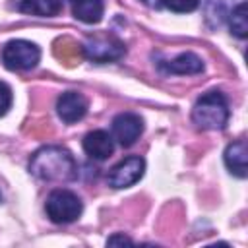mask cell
<instances>
[{"mask_svg":"<svg viewBox=\"0 0 248 248\" xmlns=\"http://www.w3.org/2000/svg\"><path fill=\"white\" fill-rule=\"evenodd\" d=\"M72 12L76 19L93 25L103 19L105 4L103 0H72Z\"/></svg>","mask_w":248,"mask_h":248,"instance_id":"obj_12","label":"cell"},{"mask_svg":"<svg viewBox=\"0 0 248 248\" xmlns=\"http://www.w3.org/2000/svg\"><path fill=\"white\" fill-rule=\"evenodd\" d=\"M223 159H225V165H227V169H229L231 174H234L238 178H246V174H248L246 172L248 170V167H246L248 147H246V141L244 140H236V141L229 143L227 149H225Z\"/></svg>","mask_w":248,"mask_h":248,"instance_id":"obj_10","label":"cell"},{"mask_svg":"<svg viewBox=\"0 0 248 248\" xmlns=\"http://www.w3.org/2000/svg\"><path fill=\"white\" fill-rule=\"evenodd\" d=\"M192 120L202 130H223L229 122V103L221 91H209L202 95L194 108Z\"/></svg>","mask_w":248,"mask_h":248,"instance_id":"obj_2","label":"cell"},{"mask_svg":"<svg viewBox=\"0 0 248 248\" xmlns=\"http://www.w3.org/2000/svg\"><path fill=\"white\" fill-rule=\"evenodd\" d=\"M39 60H41V48L31 41L16 39L6 43L2 50V62L10 70H31L39 64Z\"/></svg>","mask_w":248,"mask_h":248,"instance_id":"obj_4","label":"cell"},{"mask_svg":"<svg viewBox=\"0 0 248 248\" xmlns=\"http://www.w3.org/2000/svg\"><path fill=\"white\" fill-rule=\"evenodd\" d=\"M229 25H231V33L234 37L246 39V35H248V8H246V2H240L231 10Z\"/></svg>","mask_w":248,"mask_h":248,"instance_id":"obj_15","label":"cell"},{"mask_svg":"<svg viewBox=\"0 0 248 248\" xmlns=\"http://www.w3.org/2000/svg\"><path fill=\"white\" fill-rule=\"evenodd\" d=\"M29 170L35 178L46 182H66L78 176V167L72 153L60 145H45L29 159Z\"/></svg>","mask_w":248,"mask_h":248,"instance_id":"obj_1","label":"cell"},{"mask_svg":"<svg viewBox=\"0 0 248 248\" xmlns=\"http://www.w3.org/2000/svg\"><path fill=\"white\" fill-rule=\"evenodd\" d=\"M19 10L23 14L39 16V17H52L62 12L60 0H21Z\"/></svg>","mask_w":248,"mask_h":248,"instance_id":"obj_13","label":"cell"},{"mask_svg":"<svg viewBox=\"0 0 248 248\" xmlns=\"http://www.w3.org/2000/svg\"><path fill=\"white\" fill-rule=\"evenodd\" d=\"M161 4L174 14H190L200 6V0H161Z\"/></svg>","mask_w":248,"mask_h":248,"instance_id":"obj_16","label":"cell"},{"mask_svg":"<svg viewBox=\"0 0 248 248\" xmlns=\"http://www.w3.org/2000/svg\"><path fill=\"white\" fill-rule=\"evenodd\" d=\"M56 112L62 122L74 124L81 120L87 112V99L78 91H66L56 101Z\"/></svg>","mask_w":248,"mask_h":248,"instance_id":"obj_8","label":"cell"},{"mask_svg":"<svg viewBox=\"0 0 248 248\" xmlns=\"http://www.w3.org/2000/svg\"><path fill=\"white\" fill-rule=\"evenodd\" d=\"M83 54L93 62L105 64L120 60L126 54V46L114 37H93L83 43Z\"/></svg>","mask_w":248,"mask_h":248,"instance_id":"obj_5","label":"cell"},{"mask_svg":"<svg viewBox=\"0 0 248 248\" xmlns=\"http://www.w3.org/2000/svg\"><path fill=\"white\" fill-rule=\"evenodd\" d=\"M83 151L97 161H105L112 155L114 151V141L112 136L105 130H93L83 138Z\"/></svg>","mask_w":248,"mask_h":248,"instance_id":"obj_9","label":"cell"},{"mask_svg":"<svg viewBox=\"0 0 248 248\" xmlns=\"http://www.w3.org/2000/svg\"><path fill=\"white\" fill-rule=\"evenodd\" d=\"M107 244L108 246H124V244H134L132 242V238H128V236H124V234H112L108 240H107Z\"/></svg>","mask_w":248,"mask_h":248,"instance_id":"obj_18","label":"cell"},{"mask_svg":"<svg viewBox=\"0 0 248 248\" xmlns=\"http://www.w3.org/2000/svg\"><path fill=\"white\" fill-rule=\"evenodd\" d=\"M163 70L170 74H178V76H194V74L203 72V62L194 52H182L170 62H165Z\"/></svg>","mask_w":248,"mask_h":248,"instance_id":"obj_11","label":"cell"},{"mask_svg":"<svg viewBox=\"0 0 248 248\" xmlns=\"http://www.w3.org/2000/svg\"><path fill=\"white\" fill-rule=\"evenodd\" d=\"M143 4H147L149 8H161L163 4H161V0H141Z\"/></svg>","mask_w":248,"mask_h":248,"instance_id":"obj_19","label":"cell"},{"mask_svg":"<svg viewBox=\"0 0 248 248\" xmlns=\"http://www.w3.org/2000/svg\"><path fill=\"white\" fill-rule=\"evenodd\" d=\"M143 132V120L136 112H120L112 120V136L122 147L134 145Z\"/></svg>","mask_w":248,"mask_h":248,"instance_id":"obj_7","label":"cell"},{"mask_svg":"<svg viewBox=\"0 0 248 248\" xmlns=\"http://www.w3.org/2000/svg\"><path fill=\"white\" fill-rule=\"evenodd\" d=\"M12 101H14V97H12V89H10L6 83L0 81V116H4V114L10 110Z\"/></svg>","mask_w":248,"mask_h":248,"instance_id":"obj_17","label":"cell"},{"mask_svg":"<svg viewBox=\"0 0 248 248\" xmlns=\"http://www.w3.org/2000/svg\"><path fill=\"white\" fill-rule=\"evenodd\" d=\"M143 170H145V161L141 157H138V155L126 157L118 165L112 167V170L108 174V184L116 190L130 188L143 176Z\"/></svg>","mask_w":248,"mask_h":248,"instance_id":"obj_6","label":"cell"},{"mask_svg":"<svg viewBox=\"0 0 248 248\" xmlns=\"http://www.w3.org/2000/svg\"><path fill=\"white\" fill-rule=\"evenodd\" d=\"M0 202H2V194H0Z\"/></svg>","mask_w":248,"mask_h":248,"instance_id":"obj_20","label":"cell"},{"mask_svg":"<svg viewBox=\"0 0 248 248\" xmlns=\"http://www.w3.org/2000/svg\"><path fill=\"white\" fill-rule=\"evenodd\" d=\"M231 10V0H205V21L211 27H219L229 19Z\"/></svg>","mask_w":248,"mask_h":248,"instance_id":"obj_14","label":"cell"},{"mask_svg":"<svg viewBox=\"0 0 248 248\" xmlns=\"http://www.w3.org/2000/svg\"><path fill=\"white\" fill-rule=\"evenodd\" d=\"M45 211L52 223L68 225V223H74L81 215L83 203L74 192L58 188V190H52L48 194L46 203H45Z\"/></svg>","mask_w":248,"mask_h":248,"instance_id":"obj_3","label":"cell"}]
</instances>
